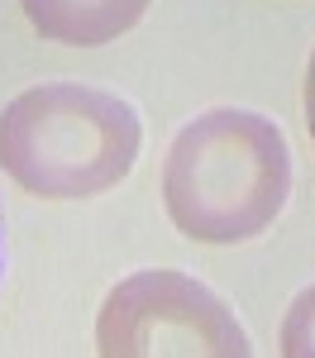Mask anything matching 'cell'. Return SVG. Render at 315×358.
<instances>
[{
	"instance_id": "1",
	"label": "cell",
	"mask_w": 315,
	"mask_h": 358,
	"mask_svg": "<svg viewBox=\"0 0 315 358\" xmlns=\"http://www.w3.org/2000/svg\"><path fill=\"white\" fill-rule=\"evenodd\" d=\"M291 192L286 134L258 110H205L172 138L163 201L200 244H244L282 215Z\"/></svg>"
},
{
	"instance_id": "2",
	"label": "cell",
	"mask_w": 315,
	"mask_h": 358,
	"mask_svg": "<svg viewBox=\"0 0 315 358\" xmlns=\"http://www.w3.org/2000/svg\"><path fill=\"white\" fill-rule=\"evenodd\" d=\"M139 143L143 124L134 106L86 82L34 86L0 110V167L48 201H82L119 187Z\"/></svg>"
},
{
	"instance_id": "3",
	"label": "cell",
	"mask_w": 315,
	"mask_h": 358,
	"mask_svg": "<svg viewBox=\"0 0 315 358\" xmlns=\"http://www.w3.org/2000/svg\"><path fill=\"white\" fill-rule=\"evenodd\" d=\"M96 349L105 358H244L249 334L205 282L158 268L105 296Z\"/></svg>"
},
{
	"instance_id": "4",
	"label": "cell",
	"mask_w": 315,
	"mask_h": 358,
	"mask_svg": "<svg viewBox=\"0 0 315 358\" xmlns=\"http://www.w3.org/2000/svg\"><path fill=\"white\" fill-rule=\"evenodd\" d=\"M29 24L67 48H101L143 20L148 0H20Z\"/></svg>"
},
{
	"instance_id": "5",
	"label": "cell",
	"mask_w": 315,
	"mask_h": 358,
	"mask_svg": "<svg viewBox=\"0 0 315 358\" xmlns=\"http://www.w3.org/2000/svg\"><path fill=\"white\" fill-rule=\"evenodd\" d=\"M282 354L286 358H315V287L301 292L282 320Z\"/></svg>"
},
{
	"instance_id": "6",
	"label": "cell",
	"mask_w": 315,
	"mask_h": 358,
	"mask_svg": "<svg viewBox=\"0 0 315 358\" xmlns=\"http://www.w3.org/2000/svg\"><path fill=\"white\" fill-rule=\"evenodd\" d=\"M306 120H311V138H315V53L306 67Z\"/></svg>"
},
{
	"instance_id": "7",
	"label": "cell",
	"mask_w": 315,
	"mask_h": 358,
	"mask_svg": "<svg viewBox=\"0 0 315 358\" xmlns=\"http://www.w3.org/2000/svg\"><path fill=\"white\" fill-rule=\"evenodd\" d=\"M0 268H5V224H0Z\"/></svg>"
}]
</instances>
